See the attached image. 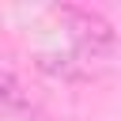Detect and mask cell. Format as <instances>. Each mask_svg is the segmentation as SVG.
<instances>
[{"instance_id":"obj_3","label":"cell","mask_w":121,"mask_h":121,"mask_svg":"<svg viewBox=\"0 0 121 121\" xmlns=\"http://www.w3.org/2000/svg\"><path fill=\"white\" fill-rule=\"evenodd\" d=\"M19 110H26V91L8 68H0V117H11Z\"/></svg>"},{"instance_id":"obj_1","label":"cell","mask_w":121,"mask_h":121,"mask_svg":"<svg viewBox=\"0 0 121 121\" xmlns=\"http://www.w3.org/2000/svg\"><path fill=\"white\" fill-rule=\"evenodd\" d=\"M53 15L68 30L72 53L87 57L91 64H110L113 45H117V34H113V23L106 15H98L91 8H79V4H60V8H53Z\"/></svg>"},{"instance_id":"obj_2","label":"cell","mask_w":121,"mask_h":121,"mask_svg":"<svg viewBox=\"0 0 121 121\" xmlns=\"http://www.w3.org/2000/svg\"><path fill=\"white\" fill-rule=\"evenodd\" d=\"M38 68L49 72V76H57V79H91L98 64H91L87 57H79V53L68 49V53H42Z\"/></svg>"}]
</instances>
